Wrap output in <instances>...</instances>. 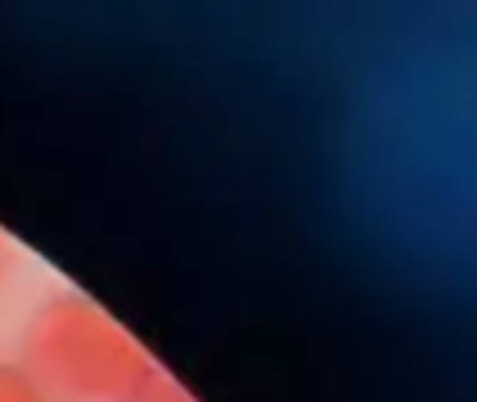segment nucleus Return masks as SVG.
Segmentation results:
<instances>
[{
    "instance_id": "f257e3e1",
    "label": "nucleus",
    "mask_w": 477,
    "mask_h": 402,
    "mask_svg": "<svg viewBox=\"0 0 477 402\" xmlns=\"http://www.w3.org/2000/svg\"><path fill=\"white\" fill-rule=\"evenodd\" d=\"M17 361L55 402H143L164 365L88 293L63 290L29 310Z\"/></svg>"
},
{
    "instance_id": "f03ea898",
    "label": "nucleus",
    "mask_w": 477,
    "mask_h": 402,
    "mask_svg": "<svg viewBox=\"0 0 477 402\" xmlns=\"http://www.w3.org/2000/svg\"><path fill=\"white\" fill-rule=\"evenodd\" d=\"M0 402H55L21 361H0Z\"/></svg>"
},
{
    "instance_id": "7ed1b4c3",
    "label": "nucleus",
    "mask_w": 477,
    "mask_h": 402,
    "mask_svg": "<svg viewBox=\"0 0 477 402\" xmlns=\"http://www.w3.org/2000/svg\"><path fill=\"white\" fill-rule=\"evenodd\" d=\"M143 402H197V398H193L189 390L180 386L177 377H172V373L164 369V373L155 377V386H151L147 394H143Z\"/></svg>"
},
{
    "instance_id": "20e7f679",
    "label": "nucleus",
    "mask_w": 477,
    "mask_h": 402,
    "mask_svg": "<svg viewBox=\"0 0 477 402\" xmlns=\"http://www.w3.org/2000/svg\"><path fill=\"white\" fill-rule=\"evenodd\" d=\"M4 281H9V243L0 235V290H4Z\"/></svg>"
}]
</instances>
